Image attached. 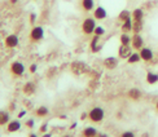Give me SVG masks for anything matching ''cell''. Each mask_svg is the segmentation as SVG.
I'll use <instances>...</instances> for the list:
<instances>
[{
	"label": "cell",
	"mask_w": 158,
	"mask_h": 137,
	"mask_svg": "<svg viewBox=\"0 0 158 137\" xmlns=\"http://www.w3.org/2000/svg\"><path fill=\"white\" fill-rule=\"evenodd\" d=\"M121 137H135V133L132 131H126L121 135Z\"/></svg>",
	"instance_id": "83f0119b"
},
{
	"label": "cell",
	"mask_w": 158,
	"mask_h": 137,
	"mask_svg": "<svg viewBox=\"0 0 158 137\" xmlns=\"http://www.w3.org/2000/svg\"><path fill=\"white\" fill-rule=\"evenodd\" d=\"M35 19H36V14H35V13H31V14H30V23L34 25L35 23Z\"/></svg>",
	"instance_id": "f546056e"
},
{
	"label": "cell",
	"mask_w": 158,
	"mask_h": 137,
	"mask_svg": "<svg viewBox=\"0 0 158 137\" xmlns=\"http://www.w3.org/2000/svg\"><path fill=\"white\" fill-rule=\"evenodd\" d=\"M94 34L97 35V36H102V35H105V29L102 27V26H96Z\"/></svg>",
	"instance_id": "4316f807"
},
{
	"label": "cell",
	"mask_w": 158,
	"mask_h": 137,
	"mask_svg": "<svg viewBox=\"0 0 158 137\" xmlns=\"http://www.w3.org/2000/svg\"><path fill=\"white\" fill-rule=\"evenodd\" d=\"M132 27H134V21H132V18H130L127 19V21H124L122 22V31L123 32H128L130 31H132Z\"/></svg>",
	"instance_id": "ac0fdd59"
},
{
	"label": "cell",
	"mask_w": 158,
	"mask_h": 137,
	"mask_svg": "<svg viewBox=\"0 0 158 137\" xmlns=\"http://www.w3.org/2000/svg\"><path fill=\"white\" fill-rule=\"evenodd\" d=\"M147 83L148 84H156V83H158V74L149 71V73L147 74Z\"/></svg>",
	"instance_id": "44dd1931"
},
{
	"label": "cell",
	"mask_w": 158,
	"mask_h": 137,
	"mask_svg": "<svg viewBox=\"0 0 158 137\" xmlns=\"http://www.w3.org/2000/svg\"><path fill=\"white\" fill-rule=\"evenodd\" d=\"M34 124H35V123H34V120H32V119H29L27 122H26V126H27L29 128H32V127H34Z\"/></svg>",
	"instance_id": "4dcf8cb0"
},
{
	"label": "cell",
	"mask_w": 158,
	"mask_h": 137,
	"mask_svg": "<svg viewBox=\"0 0 158 137\" xmlns=\"http://www.w3.org/2000/svg\"><path fill=\"white\" fill-rule=\"evenodd\" d=\"M131 47L135 50H140L144 47V39L140 34H134L132 40H131Z\"/></svg>",
	"instance_id": "52a82bcc"
},
{
	"label": "cell",
	"mask_w": 158,
	"mask_h": 137,
	"mask_svg": "<svg viewBox=\"0 0 158 137\" xmlns=\"http://www.w3.org/2000/svg\"><path fill=\"white\" fill-rule=\"evenodd\" d=\"M44 38V29L42 26H34L30 31V40L32 42H40Z\"/></svg>",
	"instance_id": "3957f363"
},
{
	"label": "cell",
	"mask_w": 158,
	"mask_h": 137,
	"mask_svg": "<svg viewBox=\"0 0 158 137\" xmlns=\"http://www.w3.org/2000/svg\"><path fill=\"white\" fill-rule=\"evenodd\" d=\"M9 123V114L5 111H0V126H4Z\"/></svg>",
	"instance_id": "cb8c5ba5"
},
{
	"label": "cell",
	"mask_w": 158,
	"mask_h": 137,
	"mask_svg": "<svg viewBox=\"0 0 158 137\" xmlns=\"http://www.w3.org/2000/svg\"><path fill=\"white\" fill-rule=\"evenodd\" d=\"M104 116H105V111H104V109L102 107H94V109H91L89 110V113H88V118L91 122H94V123H101L102 119H104Z\"/></svg>",
	"instance_id": "6da1fadb"
},
{
	"label": "cell",
	"mask_w": 158,
	"mask_h": 137,
	"mask_svg": "<svg viewBox=\"0 0 158 137\" xmlns=\"http://www.w3.org/2000/svg\"><path fill=\"white\" fill-rule=\"evenodd\" d=\"M104 66L108 70H114L118 66V58L117 57H106L104 60Z\"/></svg>",
	"instance_id": "8fae6325"
},
{
	"label": "cell",
	"mask_w": 158,
	"mask_h": 137,
	"mask_svg": "<svg viewBox=\"0 0 158 137\" xmlns=\"http://www.w3.org/2000/svg\"><path fill=\"white\" fill-rule=\"evenodd\" d=\"M100 38H101V36H97V35H95L94 38H92V40H91L89 47H91V50L94 52V53H97V52L101 49V45L98 44V42H100Z\"/></svg>",
	"instance_id": "7c38bea8"
},
{
	"label": "cell",
	"mask_w": 158,
	"mask_h": 137,
	"mask_svg": "<svg viewBox=\"0 0 158 137\" xmlns=\"http://www.w3.org/2000/svg\"><path fill=\"white\" fill-rule=\"evenodd\" d=\"M49 114V110H48V107H45V106H40V107H38V110H36V115L38 116H47Z\"/></svg>",
	"instance_id": "d4e9b609"
},
{
	"label": "cell",
	"mask_w": 158,
	"mask_h": 137,
	"mask_svg": "<svg viewBox=\"0 0 158 137\" xmlns=\"http://www.w3.org/2000/svg\"><path fill=\"white\" fill-rule=\"evenodd\" d=\"M35 84L34 83H31V82H27V83H26L25 84V86H23V93L25 95H27V96H30V95H34L35 93Z\"/></svg>",
	"instance_id": "e0dca14e"
},
{
	"label": "cell",
	"mask_w": 158,
	"mask_h": 137,
	"mask_svg": "<svg viewBox=\"0 0 158 137\" xmlns=\"http://www.w3.org/2000/svg\"><path fill=\"white\" fill-rule=\"evenodd\" d=\"M96 19L94 17H88V18H85L83 23H82V31H83V34L85 35H91V34H94L95 32V29H96Z\"/></svg>",
	"instance_id": "7a4b0ae2"
},
{
	"label": "cell",
	"mask_w": 158,
	"mask_h": 137,
	"mask_svg": "<svg viewBox=\"0 0 158 137\" xmlns=\"http://www.w3.org/2000/svg\"><path fill=\"white\" fill-rule=\"evenodd\" d=\"M96 137H109L106 133H97V136Z\"/></svg>",
	"instance_id": "d6a6232c"
},
{
	"label": "cell",
	"mask_w": 158,
	"mask_h": 137,
	"mask_svg": "<svg viewBox=\"0 0 158 137\" xmlns=\"http://www.w3.org/2000/svg\"><path fill=\"white\" fill-rule=\"evenodd\" d=\"M132 47L131 45H123L121 44L119 49H118V56H119V58H123V60H127V58L132 54Z\"/></svg>",
	"instance_id": "8992f818"
},
{
	"label": "cell",
	"mask_w": 158,
	"mask_h": 137,
	"mask_svg": "<svg viewBox=\"0 0 158 137\" xmlns=\"http://www.w3.org/2000/svg\"><path fill=\"white\" fill-rule=\"evenodd\" d=\"M75 127H77V123H74V124H71V127H70V128L73 129V128H75Z\"/></svg>",
	"instance_id": "8d00e7d4"
},
{
	"label": "cell",
	"mask_w": 158,
	"mask_h": 137,
	"mask_svg": "<svg viewBox=\"0 0 158 137\" xmlns=\"http://www.w3.org/2000/svg\"><path fill=\"white\" fill-rule=\"evenodd\" d=\"M106 17H108V12L104 6H97V8H95V10H94V18L95 19L102 21V19H105Z\"/></svg>",
	"instance_id": "30bf717a"
},
{
	"label": "cell",
	"mask_w": 158,
	"mask_h": 137,
	"mask_svg": "<svg viewBox=\"0 0 158 137\" xmlns=\"http://www.w3.org/2000/svg\"><path fill=\"white\" fill-rule=\"evenodd\" d=\"M128 97L131 100H134V101H137L141 97V92L137 88H132V89H130L128 91Z\"/></svg>",
	"instance_id": "d6986e66"
},
{
	"label": "cell",
	"mask_w": 158,
	"mask_h": 137,
	"mask_svg": "<svg viewBox=\"0 0 158 137\" xmlns=\"http://www.w3.org/2000/svg\"><path fill=\"white\" fill-rule=\"evenodd\" d=\"M156 109H157V111H158V101H157V103H156Z\"/></svg>",
	"instance_id": "ab89813d"
},
{
	"label": "cell",
	"mask_w": 158,
	"mask_h": 137,
	"mask_svg": "<svg viewBox=\"0 0 158 137\" xmlns=\"http://www.w3.org/2000/svg\"><path fill=\"white\" fill-rule=\"evenodd\" d=\"M130 18H132V13H131L130 10H127V9L122 10V12L119 13V14H118V19H119L121 22L127 21V19H130Z\"/></svg>",
	"instance_id": "ffe728a7"
},
{
	"label": "cell",
	"mask_w": 158,
	"mask_h": 137,
	"mask_svg": "<svg viewBox=\"0 0 158 137\" xmlns=\"http://www.w3.org/2000/svg\"><path fill=\"white\" fill-rule=\"evenodd\" d=\"M87 116H88V114H85V113H83V114L81 115V119H82V120H84L85 118H87Z\"/></svg>",
	"instance_id": "836d02e7"
},
{
	"label": "cell",
	"mask_w": 158,
	"mask_h": 137,
	"mask_svg": "<svg viewBox=\"0 0 158 137\" xmlns=\"http://www.w3.org/2000/svg\"><path fill=\"white\" fill-rule=\"evenodd\" d=\"M141 29H143V21H140V22H134L132 31L135 32V34H140Z\"/></svg>",
	"instance_id": "484cf974"
},
{
	"label": "cell",
	"mask_w": 158,
	"mask_h": 137,
	"mask_svg": "<svg viewBox=\"0 0 158 137\" xmlns=\"http://www.w3.org/2000/svg\"><path fill=\"white\" fill-rule=\"evenodd\" d=\"M4 43H5V47L6 48H16L17 45H18V43H19V39H18L17 35L10 34V35H8V36L5 38Z\"/></svg>",
	"instance_id": "9c48e42d"
},
{
	"label": "cell",
	"mask_w": 158,
	"mask_h": 137,
	"mask_svg": "<svg viewBox=\"0 0 158 137\" xmlns=\"http://www.w3.org/2000/svg\"><path fill=\"white\" fill-rule=\"evenodd\" d=\"M82 8L85 12H91L95 9V0H82Z\"/></svg>",
	"instance_id": "9a60e30c"
},
{
	"label": "cell",
	"mask_w": 158,
	"mask_h": 137,
	"mask_svg": "<svg viewBox=\"0 0 158 137\" xmlns=\"http://www.w3.org/2000/svg\"><path fill=\"white\" fill-rule=\"evenodd\" d=\"M131 40H132V38H131L127 32H123V34L119 36V42L123 45H131Z\"/></svg>",
	"instance_id": "7402d4cb"
},
{
	"label": "cell",
	"mask_w": 158,
	"mask_h": 137,
	"mask_svg": "<svg viewBox=\"0 0 158 137\" xmlns=\"http://www.w3.org/2000/svg\"><path fill=\"white\" fill-rule=\"evenodd\" d=\"M43 137H52V135H51V133H44Z\"/></svg>",
	"instance_id": "d590c367"
},
{
	"label": "cell",
	"mask_w": 158,
	"mask_h": 137,
	"mask_svg": "<svg viewBox=\"0 0 158 137\" xmlns=\"http://www.w3.org/2000/svg\"><path fill=\"white\" fill-rule=\"evenodd\" d=\"M140 60H141L140 53H137V52H132V54H131V56L127 58V62H128V63H137Z\"/></svg>",
	"instance_id": "603a6c76"
},
{
	"label": "cell",
	"mask_w": 158,
	"mask_h": 137,
	"mask_svg": "<svg viewBox=\"0 0 158 137\" xmlns=\"http://www.w3.org/2000/svg\"><path fill=\"white\" fill-rule=\"evenodd\" d=\"M139 53H140L141 60H143V61H145V62L152 61V60H153V57H154L153 50L150 49V48H148V47H143V48L140 49Z\"/></svg>",
	"instance_id": "ba28073f"
},
{
	"label": "cell",
	"mask_w": 158,
	"mask_h": 137,
	"mask_svg": "<svg viewBox=\"0 0 158 137\" xmlns=\"http://www.w3.org/2000/svg\"><path fill=\"white\" fill-rule=\"evenodd\" d=\"M6 129H8V132H17L21 129V122L18 120H10L8 123V127H6Z\"/></svg>",
	"instance_id": "4fadbf2b"
},
{
	"label": "cell",
	"mask_w": 158,
	"mask_h": 137,
	"mask_svg": "<svg viewBox=\"0 0 158 137\" xmlns=\"http://www.w3.org/2000/svg\"><path fill=\"white\" fill-rule=\"evenodd\" d=\"M10 73L16 76H22L23 73H25V66L22 62L19 61H15L12 65H10Z\"/></svg>",
	"instance_id": "5b68a950"
},
{
	"label": "cell",
	"mask_w": 158,
	"mask_h": 137,
	"mask_svg": "<svg viewBox=\"0 0 158 137\" xmlns=\"http://www.w3.org/2000/svg\"><path fill=\"white\" fill-rule=\"evenodd\" d=\"M17 2H18V0H10V3H12V4H16Z\"/></svg>",
	"instance_id": "74e56055"
},
{
	"label": "cell",
	"mask_w": 158,
	"mask_h": 137,
	"mask_svg": "<svg viewBox=\"0 0 158 137\" xmlns=\"http://www.w3.org/2000/svg\"><path fill=\"white\" fill-rule=\"evenodd\" d=\"M143 17H144V10L141 8H136L132 12V21L134 22H140L143 21Z\"/></svg>",
	"instance_id": "2e32d148"
},
{
	"label": "cell",
	"mask_w": 158,
	"mask_h": 137,
	"mask_svg": "<svg viewBox=\"0 0 158 137\" xmlns=\"http://www.w3.org/2000/svg\"><path fill=\"white\" fill-rule=\"evenodd\" d=\"M97 129L95 127H85L82 132V136L83 137H96L97 136Z\"/></svg>",
	"instance_id": "5bb4252c"
},
{
	"label": "cell",
	"mask_w": 158,
	"mask_h": 137,
	"mask_svg": "<svg viewBox=\"0 0 158 137\" xmlns=\"http://www.w3.org/2000/svg\"><path fill=\"white\" fill-rule=\"evenodd\" d=\"M26 111H21V113H18V118H22V116H25Z\"/></svg>",
	"instance_id": "e575fe53"
},
{
	"label": "cell",
	"mask_w": 158,
	"mask_h": 137,
	"mask_svg": "<svg viewBox=\"0 0 158 137\" xmlns=\"http://www.w3.org/2000/svg\"><path fill=\"white\" fill-rule=\"evenodd\" d=\"M47 128H48V124H43L40 127V132L42 133H45V132H47Z\"/></svg>",
	"instance_id": "1f68e13d"
},
{
	"label": "cell",
	"mask_w": 158,
	"mask_h": 137,
	"mask_svg": "<svg viewBox=\"0 0 158 137\" xmlns=\"http://www.w3.org/2000/svg\"><path fill=\"white\" fill-rule=\"evenodd\" d=\"M71 71H73L74 74H77V75H81V74L88 73V71H89V67H88L85 63L77 61V62H73V63H71Z\"/></svg>",
	"instance_id": "277c9868"
},
{
	"label": "cell",
	"mask_w": 158,
	"mask_h": 137,
	"mask_svg": "<svg viewBox=\"0 0 158 137\" xmlns=\"http://www.w3.org/2000/svg\"><path fill=\"white\" fill-rule=\"evenodd\" d=\"M62 137H71L70 135H65V136H62Z\"/></svg>",
	"instance_id": "60d3db41"
},
{
	"label": "cell",
	"mask_w": 158,
	"mask_h": 137,
	"mask_svg": "<svg viewBox=\"0 0 158 137\" xmlns=\"http://www.w3.org/2000/svg\"><path fill=\"white\" fill-rule=\"evenodd\" d=\"M29 137H38V136H36V135H34V133H31Z\"/></svg>",
	"instance_id": "f35d334b"
},
{
	"label": "cell",
	"mask_w": 158,
	"mask_h": 137,
	"mask_svg": "<svg viewBox=\"0 0 158 137\" xmlns=\"http://www.w3.org/2000/svg\"><path fill=\"white\" fill-rule=\"evenodd\" d=\"M36 69H38L36 63H31V65H30V67H29V71H30L31 74H34V73H36Z\"/></svg>",
	"instance_id": "f1b7e54d"
}]
</instances>
